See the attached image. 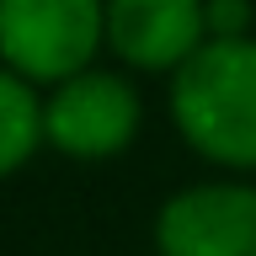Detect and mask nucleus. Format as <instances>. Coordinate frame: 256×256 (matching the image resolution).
Masks as SVG:
<instances>
[{"instance_id": "nucleus-2", "label": "nucleus", "mask_w": 256, "mask_h": 256, "mask_svg": "<svg viewBox=\"0 0 256 256\" xmlns=\"http://www.w3.org/2000/svg\"><path fill=\"white\" fill-rule=\"evenodd\" d=\"M150 123L144 86L118 64H91L43 91V150L70 166H107L139 144Z\"/></svg>"}, {"instance_id": "nucleus-1", "label": "nucleus", "mask_w": 256, "mask_h": 256, "mask_svg": "<svg viewBox=\"0 0 256 256\" xmlns=\"http://www.w3.org/2000/svg\"><path fill=\"white\" fill-rule=\"evenodd\" d=\"M176 139L219 176H256V38L203 43L166 80Z\"/></svg>"}, {"instance_id": "nucleus-4", "label": "nucleus", "mask_w": 256, "mask_h": 256, "mask_svg": "<svg viewBox=\"0 0 256 256\" xmlns=\"http://www.w3.org/2000/svg\"><path fill=\"white\" fill-rule=\"evenodd\" d=\"M155 256H256V176L182 182L166 192L150 219Z\"/></svg>"}, {"instance_id": "nucleus-3", "label": "nucleus", "mask_w": 256, "mask_h": 256, "mask_svg": "<svg viewBox=\"0 0 256 256\" xmlns=\"http://www.w3.org/2000/svg\"><path fill=\"white\" fill-rule=\"evenodd\" d=\"M107 59V0H0V64L27 86L59 80Z\"/></svg>"}, {"instance_id": "nucleus-5", "label": "nucleus", "mask_w": 256, "mask_h": 256, "mask_svg": "<svg viewBox=\"0 0 256 256\" xmlns=\"http://www.w3.org/2000/svg\"><path fill=\"white\" fill-rule=\"evenodd\" d=\"M208 43V0H107V59L134 80H171Z\"/></svg>"}, {"instance_id": "nucleus-7", "label": "nucleus", "mask_w": 256, "mask_h": 256, "mask_svg": "<svg viewBox=\"0 0 256 256\" xmlns=\"http://www.w3.org/2000/svg\"><path fill=\"white\" fill-rule=\"evenodd\" d=\"M256 38V6L251 0H208V43Z\"/></svg>"}, {"instance_id": "nucleus-6", "label": "nucleus", "mask_w": 256, "mask_h": 256, "mask_svg": "<svg viewBox=\"0 0 256 256\" xmlns=\"http://www.w3.org/2000/svg\"><path fill=\"white\" fill-rule=\"evenodd\" d=\"M43 155V91L0 64V182H16Z\"/></svg>"}]
</instances>
